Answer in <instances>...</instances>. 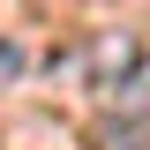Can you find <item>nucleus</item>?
I'll use <instances>...</instances> for the list:
<instances>
[{"label": "nucleus", "instance_id": "obj_1", "mask_svg": "<svg viewBox=\"0 0 150 150\" xmlns=\"http://www.w3.org/2000/svg\"><path fill=\"white\" fill-rule=\"evenodd\" d=\"M120 135H128L135 150H150V83H135V90L120 98Z\"/></svg>", "mask_w": 150, "mask_h": 150}]
</instances>
